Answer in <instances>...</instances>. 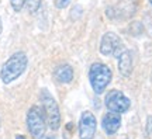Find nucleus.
Returning a JSON list of instances; mask_svg holds the SVG:
<instances>
[{"mask_svg": "<svg viewBox=\"0 0 152 139\" xmlns=\"http://www.w3.org/2000/svg\"><path fill=\"white\" fill-rule=\"evenodd\" d=\"M28 65V58L24 52H16L6 60L1 70H0V79L4 84H9L11 82L18 79L26 72Z\"/></svg>", "mask_w": 152, "mask_h": 139, "instance_id": "nucleus-1", "label": "nucleus"}, {"mask_svg": "<svg viewBox=\"0 0 152 139\" xmlns=\"http://www.w3.org/2000/svg\"><path fill=\"white\" fill-rule=\"evenodd\" d=\"M111 77H113V72L107 65L102 63V62H96L90 66L89 80H90V84H92L94 93L102 94L111 82Z\"/></svg>", "mask_w": 152, "mask_h": 139, "instance_id": "nucleus-2", "label": "nucleus"}, {"mask_svg": "<svg viewBox=\"0 0 152 139\" xmlns=\"http://www.w3.org/2000/svg\"><path fill=\"white\" fill-rule=\"evenodd\" d=\"M41 101H42L44 115H45V119L48 122V127L52 131H56L61 127V112L58 104L52 97V94L45 89L41 91Z\"/></svg>", "mask_w": 152, "mask_h": 139, "instance_id": "nucleus-3", "label": "nucleus"}, {"mask_svg": "<svg viewBox=\"0 0 152 139\" xmlns=\"http://www.w3.org/2000/svg\"><path fill=\"white\" fill-rule=\"evenodd\" d=\"M27 127L28 131L34 139H42L45 136L47 129V119L44 115V111L39 107L34 106L27 112Z\"/></svg>", "mask_w": 152, "mask_h": 139, "instance_id": "nucleus-4", "label": "nucleus"}, {"mask_svg": "<svg viewBox=\"0 0 152 139\" xmlns=\"http://www.w3.org/2000/svg\"><path fill=\"white\" fill-rule=\"evenodd\" d=\"M123 51H124V44L121 41V38L115 32H106L100 41V54L104 56L118 58Z\"/></svg>", "mask_w": 152, "mask_h": 139, "instance_id": "nucleus-5", "label": "nucleus"}, {"mask_svg": "<svg viewBox=\"0 0 152 139\" xmlns=\"http://www.w3.org/2000/svg\"><path fill=\"white\" fill-rule=\"evenodd\" d=\"M104 103H106V107L109 108V111L118 112V114L128 111L131 107L130 98L120 90H110L106 96Z\"/></svg>", "mask_w": 152, "mask_h": 139, "instance_id": "nucleus-6", "label": "nucleus"}, {"mask_svg": "<svg viewBox=\"0 0 152 139\" xmlns=\"http://www.w3.org/2000/svg\"><path fill=\"white\" fill-rule=\"evenodd\" d=\"M97 128V121L93 112L85 111L82 114L80 121H79V136L80 139H93L96 135Z\"/></svg>", "mask_w": 152, "mask_h": 139, "instance_id": "nucleus-7", "label": "nucleus"}, {"mask_svg": "<svg viewBox=\"0 0 152 139\" xmlns=\"http://www.w3.org/2000/svg\"><path fill=\"white\" fill-rule=\"evenodd\" d=\"M102 125H103V129L106 131L107 135L115 134L118 131L120 125H121V117H120V114L118 112H113V111L107 112L103 117Z\"/></svg>", "mask_w": 152, "mask_h": 139, "instance_id": "nucleus-8", "label": "nucleus"}, {"mask_svg": "<svg viewBox=\"0 0 152 139\" xmlns=\"http://www.w3.org/2000/svg\"><path fill=\"white\" fill-rule=\"evenodd\" d=\"M118 72L123 77H130L132 73V55L124 49L118 56Z\"/></svg>", "mask_w": 152, "mask_h": 139, "instance_id": "nucleus-9", "label": "nucleus"}, {"mask_svg": "<svg viewBox=\"0 0 152 139\" xmlns=\"http://www.w3.org/2000/svg\"><path fill=\"white\" fill-rule=\"evenodd\" d=\"M55 77L61 83H71L73 80V69L71 65H61L55 69Z\"/></svg>", "mask_w": 152, "mask_h": 139, "instance_id": "nucleus-10", "label": "nucleus"}, {"mask_svg": "<svg viewBox=\"0 0 152 139\" xmlns=\"http://www.w3.org/2000/svg\"><path fill=\"white\" fill-rule=\"evenodd\" d=\"M24 6L30 13H37L41 6V0H24Z\"/></svg>", "mask_w": 152, "mask_h": 139, "instance_id": "nucleus-11", "label": "nucleus"}, {"mask_svg": "<svg viewBox=\"0 0 152 139\" xmlns=\"http://www.w3.org/2000/svg\"><path fill=\"white\" fill-rule=\"evenodd\" d=\"M10 3L14 11H21L24 7V0H10Z\"/></svg>", "mask_w": 152, "mask_h": 139, "instance_id": "nucleus-12", "label": "nucleus"}, {"mask_svg": "<svg viewBox=\"0 0 152 139\" xmlns=\"http://www.w3.org/2000/svg\"><path fill=\"white\" fill-rule=\"evenodd\" d=\"M69 3H71V0H55V6L58 9H65L69 6Z\"/></svg>", "mask_w": 152, "mask_h": 139, "instance_id": "nucleus-13", "label": "nucleus"}, {"mask_svg": "<svg viewBox=\"0 0 152 139\" xmlns=\"http://www.w3.org/2000/svg\"><path fill=\"white\" fill-rule=\"evenodd\" d=\"M147 132H148V134H151V132H152V117L148 118V128H147Z\"/></svg>", "mask_w": 152, "mask_h": 139, "instance_id": "nucleus-14", "label": "nucleus"}, {"mask_svg": "<svg viewBox=\"0 0 152 139\" xmlns=\"http://www.w3.org/2000/svg\"><path fill=\"white\" fill-rule=\"evenodd\" d=\"M16 139H27V138H26V136H23V135H17Z\"/></svg>", "mask_w": 152, "mask_h": 139, "instance_id": "nucleus-15", "label": "nucleus"}, {"mask_svg": "<svg viewBox=\"0 0 152 139\" xmlns=\"http://www.w3.org/2000/svg\"><path fill=\"white\" fill-rule=\"evenodd\" d=\"M1 28L3 27H1V18H0V32H1Z\"/></svg>", "mask_w": 152, "mask_h": 139, "instance_id": "nucleus-16", "label": "nucleus"}, {"mask_svg": "<svg viewBox=\"0 0 152 139\" xmlns=\"http://www.w3.org/2000/svg\"><path fill=\"white\" fill-rule=\"evenodd\" d=\"M47 139H55V138H54V136H49V138H47Z\"/></svg>", "mask_w": 152, "mask_h": 139, "instance_id": "nucleus-17", "label": "nucleus"}, {"mask_svg": "<svg viewBox=\"0 0 152 139\" xmlns=\"http://www.w3.org/2000/svg\"><path fill=\"white\" fill-rule=\"evenodd\" d=\"M149 3H151V4H152V0H149Z\"/></svg>", "mask_w": 152, "mask_h": 139, "instance_id": "nucleus-18", "label": "nucleus"}]
</instances>
